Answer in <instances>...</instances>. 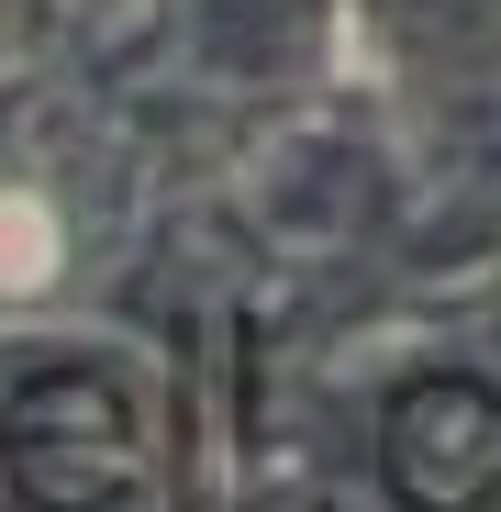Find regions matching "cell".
Masks as SVG:
<instances>
[{"mask_svg":"<svg viewBox=\"0 0 501 512\" xmlns=\"http://www.w3.org/2000/svg\"><path fill=\"white\" fill-rule=\"evenodd\" d=\"M490 468H501V412H490L479 379H424V390H401V412H390V479L424 501V512L468 501Z\"/></svg>","mask_w":501,"mask_h":512,"instance_id":"obj_1","label":"cell"}]
</instances>
